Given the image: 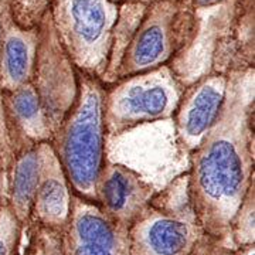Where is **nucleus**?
Instances as JSON below:
<instances>
[{
	"label": "nucleus",
	"mask_w": 255,
	"mask_h": 255,
	"mask_svg": "<svg viewBox=\"0 0 255 255\" xmlns=\"http://www.w3.org/2000/svg\"><path fill=\"white\" fill-rule=\"evenodd\" d=\"M38 30L36 63L28 82L48 127L54 133L77 97L78 78L75 67L55 37L48 10L40 20Z\"/></svg>",
	"instance_id": "obj_7"
},
{
	"label": "nucleus",
	"mask_w": 255,
	"mask_h": 255,
	"mask_svg": "<svg viewBox=\"0 0 255 255\" xmlns=\"http://www.w3.org/2000/svg\"><path fill=\"white\" fill-rule=\"evenodd\" d=\"M234 247L227 241L203 234L189 255H231Z\"/></svg>",
	"instance_id": "obj_17"
},
{
	"label": "nucleus",
	"mask_w": 255,
	"mask_h": 255,
	"mask_svg": "<svg viewBox=\"0 0 255 255\" xmlns=\"http://www.w3.org/2000/svg\"><path fill=\"white\" fill-rule=\"evenodd\" d=\"M64 233L68 255H130L129 228L114 223L97 203L74 193Z\"/></svg>",
	"instance_id": "obj_9"
},
{
	"label": "nucleus",
	"mask_w": 255,
	"mask_h": 255,
	"mask_svg": "<svg viewBox=\"0 0 255 255\" xmlns=\"http://www.w3.org/2000/svg\"><path fill=\"white\" fill-rule=\"evenodd\" d=\"M112 0H48L54 34L77 71L98 78L108 68L121 13Z\"/></svg>",
	"instance_id": "obj_4"
},
{
	"label": "nucleus",
	"mask_w": 255,
	"mask_h": 255,
	"mask_svg": "<svg viewBox=\"0 0 255 255\" xmlns=\"http://www.w3.org/2000/svg\"><path fill=\"white\" fill-rule=\"evenodd\" d=\"M24 228L28 231L24 255H68L64 230L47 227L34 221H30Z\"/></svg>",
	"instance_id": "obj_14"
},
{
	"label": "nucleus",
	"mask_w": 255,
	"mask_h": 255,
	"mask_svg": "<svg viewBox=\"0 0 255 255\" xmlns=\"http://www.w3.org/2000/svg\"><path fill=\"white\" fill-rule=\"evenodd\" d=\"M203 234L191 207L186 172L156 191L129 227L130 255H189Z\"/></svg>",
	"instance_id": "obj_5"
},
{
	"label": "nucleus",
	"mask_w": 255,
	"mask_h": 255,
	"mask_svg": "<svg viewBox=\"0 0 255 255\" xmlns=\"http://www.w3.org/2000/svg\"><path fill=\"white\" fill-rule=\"evenodd\" d=\"M115 3H119V4H124V3H149L152 0H112Z\"/></svg>",
	"instance_id": "obj_21"
},
{
	"label": "nucleus",
	"mask_w": 255,
	"mask_h": 255,
	"mask_svg": "<svg viewBox=\"0 0 255 255\" xmlns=\"http://www.w3.org/2000/svg\"><path fill=\"white\" fill-rule=\"evenodd\" d=\"M193 3V6H199V7H209V6H213V4H217L223 0H190Z\"/></svg>",
	"instance_id": "obj_20"
},
{
	"label": "nucleus",
	"mask_w": 255,
	"mask_h": 255,
	"mask_svg": "<svg viewBox=\"0 0 255 255\" xmlns=\"http://www.w3.org/2000/svg\"><path fill=\"white\" fill-rule=\"evenodd\" d=\"M77 78V97L48 142L74 194L95 203V184L107 160L105 85L80 71Z\"/></svg>",
	"instance_id": "obj_3"
},
{
	"label": "nucleus",
	"mask_w": 255,
	"mask_h": 255,
	"mask_svg": "<svg viewBox=\"0 0 255 255\" xmlns=\"http://www.w3.org/2000/svg\"><path fill=\"white\" fill-rule=\"evenodd\" d=\"M196 36L197 17L190 0H152L142 4L128 31L115 27L102 84L172 65L193 46Z\"/></svg>",
	"instance_id": "obj_2"
},
{
	"label": "nucleus",
	"mask_w": 255,
	"mask_h": 255,
	"mask_svg": "<svg viewBox=\"0 0 255 255\" xmlns=\"http://www.w3.org/2000/svg\"><path fill=\"white\" fill-rule=\"evenodd\" d=\"M228 75L211 71L183 88L173 114L179 147L190 153L200 145L219 117L227 94Z\"/></svg>",
	"instance_id": "obj_8"
},
{
	"label": "nucleus",
	"mask_w": 255,
	"mask_h": 255,
	"mask_svg": "<svg viewBox=\"0 0 255 255\" xmlns=\"http://www.w3.org/2000/svg\"><path fill=\"white\" fill-rule=\"evenodd\" d=\"M24 226L7 204L0 206V255H18Z\"/></svg>",
	"instance_id": "obj_16"
},
{
	"label": "nucleus",
	"mask_w": 255,
	"mask_h": 255,
	"mask_svg": "<svg viewBox=\"0 0 255 255\" xmlns=\"http://www.w3.org/2000/svg\"><path fill=\"white\" fill-rule=\"evenodd\" d=\"M231 255H255V244L236 247V248L233 250V254Z\"/></svg>",
	"instance_id": "obj_19"
},
{
	"label": "nucleus",
	"mask_w": 255,
	"mask_h": 255,
	"mask_svg": "<svg viewBox=\"0 0 255 255\" xmlns=\"http://www.w3.org/2000/svg\"><path fill=\"white\" fill-rule=\"evenodd\" d=\"M155 193V186L136 170L107 159L95 184V203L114 223L129 228Z\"/></svg>",
	"instance_id": "obj_10"
},
{
	"label": "nucleus",
	"mask_w": 255,
	"mask_h": 255,
	"mask_svg": "<svg viewBox=\"0 0 255 255\" xmlns=\"http://www.w3.org/2000/svg\"><path fill=\"white\" fill-rule=\"evenodd\" d=\"M40 30L23 27L14 20L10 0L0 16V95L31 80Z\"/></svg>",
	"instance_id": "obj_12"
},
{
	"label": "nucleus",
	"mask_w": 255,
	"mask_h": 255,
	"mask_svg": "<svg viewBox=\"0 0 255 255\" xmlns=\"http://www.w3.org/2000/svg\"><path fill=\"white\" fill-rule=\"evenodd\" d=\"M7 166L9 160L0 156V206L6 204L7 199Z\"/></svg>",
	"instance_id": "obj_18"
},
{
	"label": "nucleus",
	"mask_w": 255,
	"mask_h": 255,
	"mask_svg": "<svg viewBox=\"0 0 255 255\" xmlns=\"http://www.w3.org/2000/svg\"><path fill=\"white\" fill-rule=\"evenodd\" d=\"M37 147L40 170L30 221L65 230L71 211L73 189L50 142H41Z\"/></svg>",
	"instance_id": "obj_11"
},
{
	"label": "nucleus",
	"mask_w": 255,
	"mask_h": 255,
	"mask_svg": "<svg viewBox=\"0 0 255 255\" xmlns=\"http://www.w3.org/2000/svg\"><path fill=\"white\" fill-rule=\"evenodd\" d=\"M219 117L191 150L187 189L201 228L227 241L230 226L254 179V68L228 73Z\"/></svg>",
	"instance_id": "obj_1"
},
{
	"label": "nucleus",
	"mask_w": 255,
	"mask_h": 255,
	"mask_svg": "<svg viewBox=\"0 0 255 255\" xmlns=\"http://www.w3.org/2000/svg\"><path fill=\"white\" fill-rule=\"evenodd\" d=\"M228 240L234 248L255 244V183L248 189L231 221Z\"/></svg>",
	"instance_id": "obj_15"
},
{
	"label": "nucleus",
	"mask_w": 255,
	"mask_h": 255,
	"mask_svg": "<svg viewBox=\"0 0 255 255\" xmlns=\"http://www.w3.org/2000/svg\"><path fill=\"white\" fill-rule=\"evenodd\" d=\"M38 147H27L10 156L7 166V199L13 214L26 227L31 216V206L38 182Z\"/></svg>",
	"instance_id": "obj_13"
},
{
	"label": "nucleus",
	"mask_w": 255,
	"mask_h": 255,
	"mask_svg": "<svg viewBox=\"0 0 255 255\" xmlns=\"http://www.w3.org/2000/svg\"><path fill=\"white\" fill-rule=\"evenodd\" d=\"M183 88L172 65L128 75L105 85L107 135L121 136L140 125L170 119Z\"/></svg>",
	"instance_id": "obj_6"
}]
</instances>
